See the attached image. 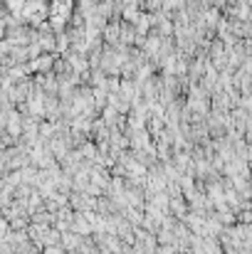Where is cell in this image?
I'll use <instances>...</instances> for the list:
<instances>
[{"instance_id":"1","label":"cell","mask_w":252,"mask_h":254,"mask_svg":"<svg viewBox=\"0 0 252 254\" xmlns=\"http://www.w3.org/2000/svg\"><path fill=\"white\" fill-rule=\"evenodd\" d=\"M52 62H55V57H52V55H40L37 60H32V62H30V67H32V72H47Z\"/></svg>"}]
</instances>
